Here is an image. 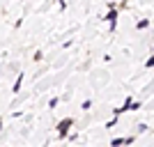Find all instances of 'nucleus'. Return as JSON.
<instances>
[{
    "label": "nucleus",
    "mask_w": 154,
    "mask_h": 147,
    "mask_svg": "<svg viewBox=\"0 0 154 147\" xmlns=\"http://www.w3.org/2000/svg\"><path fill=\"white\" fill-rule=\"evenodd\" d=\"M71 124H74V120H71V117H67V120H62V122L58 124V131H60V136H62V138H64V133L71 129Z\"/></svg>",
    "instance_id": "f257e3e1"
},
{
    "label": "nucleus",
    "mask_w": 154,
    "mask_h": 147,
    "mask_svg": "<svg viewBox=\"0 0 154 147\" xmlns=\"http://www.w3.org/2000/svg\"><path fill=\"white\" fill-rule=\"evenodd\" d=\"M21 83H23V74L16 78V83H14V92H19V90H21Z\"/></svg>",
    "instance_id": "f03ea898"
},
{
    "label": "nucleus",
    "mask_w": 154,
    "mask_h": 147,
    "mask_svg": "<svg viewBox=\"0 0 154 147\" xmlns=\"http://www.w3.org/2000/svg\"><path fill=\"white\" fill-rule=\"evenodd\" d=\"M124 142H127V140H122V138H113L110 145H113V147H120V145H124Z\"/></svg>",
    "instance_id": "7ed1b4c3"
},
{
    "label": "nucleus",
    "mask_w": 154,
    "mask_h": 147,
    "mask_svg": "<svg viewBox=\"0 0 154 147\" xmlns=\"http://www.w3.org/2000/svg\"><path fill=\"white\" fill-rule=\"evenodd\" d=\"M115 16H117V14H115V9H110V14H108V21H110V28L115 26V23H113V21H115Z\"/></svg>",
    "instance_id": "20e7f679"
},
{
    "label": "nucleus",
    "mask_w": 154,
    "mask_h": 147,
    "mask_svg": "<svg viewBox=\"0 0 154 147\" xmlns=\"http://www.w3.org/2000/svg\"><path fill=\"white\" fill-rule=\"evenodd\" d=\"M145 67H154V58H149L147 62H145Z\"/></svg>",
    "instance_id": "39448f33"
}]
</instances>
